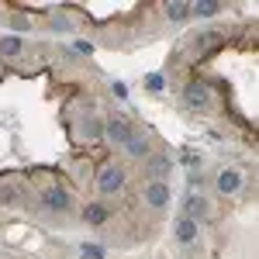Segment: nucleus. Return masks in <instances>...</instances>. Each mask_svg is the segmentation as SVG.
I'll return each mask as SVG.
<instances>
[{
	"label": "nucleus",
	"instance_id": "2eb2a0df",
	"mask_svg": "<svg viewBox=\"0 0 259 259\" xmlns=\"http://www.w3.org/2000/svg\"><path fill=\"white\" fill-rule=\"evenodd\" d=\"M197 41L204 45V49H207V45H221V35H218V31H204Z\"/></svg>",
	"mask_w": 259,
	"mask_h": 259
},
{
	"label": "nucleus",
	"instance_id": "f257e3e1",
	"mask_svg": "<svg viewBox=\"0 0 259 259\" xmlns=\"http://www.w3.org/2000/svg\"><path fill=\"white\" fill-rule=\"evenodd\" d=\"M121 187H124V169L114 162H104L97 169V190L100 194H118Z\"/></svg>",
	"mask_w": 259,
	"mask_h": 259
},
{
	"label": "nucleus",
	"instance_id": "6e6552de",
	"mask_svg": "<svg viewBox=\"0 0 259 259\" xmlns=\"http://www.w3.org/2000/svg\"><path fill=\"white\" fill-rule=\"evenodd\" d=\"M177 239H180V242H194V239H197V221L180 218V221H177Z\"/></svg>",
	"mask_w": 259,
	"mask_h": 259
},
{
	"label": "nucleus",
	"instance_id": "0eeeda50",
	"mask_svg": "<svg viewBox=\"0 0 259 259\" xmlns=\"http://www.w3.org/2000/svg\"><path fill=\"white\" fill-rule=\"evenodd\" d=\"M239 187H242V177L235 173V169H225V173L218 177V190L221 194H235Z\"/></svg>",
	"mask_w": 259,
	"mask_h": 259
},
{
	"label": "nucleus",
	"instance_id": "a211bd4d",
	"mask_svg": "<svg viewBox=\"0 0 259 259\" xmlns=\"http://www.w3.org/2000/svg\"><path fill=\"white\" fill-rule=\"evenodd\" d=\"M149 169H152V177H156V173L162 177V173H166V162H162V159H152V162H149Z\"/></svg>",
	"mask_w": 259,
	"mask_h": 259
},
{
	"label": "nucleus",
	"instance_id": "20e7f679",
	"mask_svg": "<svg viewBox=\"0 0 259 259\" xmlns=\"http://www.w3.org/2000/svg\"><path fill=\"white\" fill-rule=\"evenodd\" d=\"M107 139L118 142V145H128V142L135 139V132H132V124H128L124 118H111L107 121Z\"/></svg>",
	"mask_w": 259,
	"mask_h": 259
},
{
	"label": "nucleus",
	"instance_id": "7ed1b4c3",
	"mask_svg": "<svg viewBox=\"0 0 259 259\" xmlns=\"http://www.w3.org/2000/svg\"><path fill=\"white\" fill-rule=\"evenodd\" d=\"M45 207L49 211H69V204H73V197H69V190L66 187H45Z\"/></svg>",
	"mask_w": 259,
	"mask_h": 259
},
{
	"label": "nucleus",
	"instance_id": "9d476101",
	"mask_svg": "<svg viewBox=\"0 0 259 259\" xmlns=\"http://www.w3.org/2000/svg\"><path fill=\"white\" fill-rule=\"evenodd\" d=\"M166 14H169V21H187V18H190V4L169 0V4H166Z\"/></svg>",
	"mask_w": 259,
	"mask_h": 259
},
{
	"label": "nucleus",
	"instance_id": "ddd939ff",
	"mask_svg": "<svg viewBox=\"0 0 259 259\" xmlns=\"http://www.w3.org/2000/svg\"><path fill=\"white\" fill-rule=\"evenodd\" d=\"M190 14H200V18H211V14H218V4H207V0H200L190 7Z\"/></svg>",
	"mask_w": 259,
	"mask_h": 259
},
{
	"label": "nucleus",
	"instance_id": "39448f33",
	"mask_svg": "<svg viewBox=\"0 0 259 259\" xmlns=\"http://www.w3.org/2000/svg\"><path fill=\"white\" fill-rule=\"evenodd\" d=\"M145 200H149L152 207H166V204H169V187H166L162 180H152V183L145 187Z\"/></svg>",
	"mask_w": 259,
	"mask_h": 259
},
{
	"label": "nucleus",
	"instance_id": "1a4fd4ad",
	"mask_svg": "<svg viewBox=\"0 0 259 259\" xmlns=\"http://www.w3.org/2000/svg\"><path fill=\"white\" fill-rule=\"evenodd\" d=\"M107 214H111V211H107L104 204H90V207L83 211V221H87V225H104Z\"/></svg>",
	"mask_w": 259,
	"mask_h": 259
},
{
	"label": "nucleus",
	"instance_id": "f03ea898",
	"mask_svg": "<svg viewBox=\"0 0 259 259\" xmlns=\"http://www.w3.org/2000/svg\"><path fill=\"white\" fill-rule=\"evenodd\" d=\"M183 104H187V107H194V111H204V107L211 104V90H207L200 80L187 83V87H183Z\"/></svg>",
	"mask_w": 259,
	"mask_h": 259
},
{
	"label": "nucleus",
	"instance_id": "4468645a",
	"mask_svg": "<svg viewBox=\"0 0 259 259\" xmlns=\"http://www.w3.org/2000/svg\"><path fill=\"white\" fill-rule=\"evenodd\" d=\"M124 149H128V156H145V142H142V139H132Z\"/></svg>",
	"mask_w": 259,
	"mask_h": 259
},
{
	"label": "nucleus",
	"instance_id": "f8f14e48",
	"mask_svg": "<svg viewBox=\"0 0 259 259\" xmlns=\"http://www.w3.org/2000/svg\"><path fill=\"white\" fill-rule=\"evenodd\" d=\"M80 252H83V259H104V245H97V242H83Z\"/></svg>",
	"mask_w": 259,
	"mask_h": 259
},
{
	"label": "nucleus",
	"instance_id": "423d86ee",
	"mask_svg": "<svg viewBox=\"0 0 259 259\" xmlns=\"http://www.w3.org/2000/svg\"><path fill=\"white\" fill-rule=\"evenodd\" d=\"M183 218H207V204H204V197H197V194H194V197H187L183 200Z\"/></svg>",
	"mask_w": 259,
	"mask_h": 259
},
{
	"label": "nucleus",
	"instance_id": "f3484780",
	"mask_svg": "<svg viewBox=\"0 0 259 259\" xmlns=\"http://www.w3.org/2000/svg\"><path fill=\"white\" fill-rule=\"evenodd\" d=\"M73 49H76L80 56H94V45H90L87 38H76V41H73Z\"/></svg>",
	"mask_w": 259,
	"mask_h": 259
},
{
	"label": "nucleus",
	"instance_id": "dca6fc26",
	"mask_svg": "<svg viewBox=\"0 0 259 259\" xmlns=\"http://www.w3.org/2000/svg\"><path fill=\"white\" fill-rule=\"evenodd\" d=\"M145 87H149V90H162V87H166L162 73H152V76H145Z\"/></svg>",
	"mask_w": 259,
	"mask_h": 259
},
{
	"label": "nucleus",
	"instance_id": "9b49d317",
	"mask_svg": "<svg viewBox=\"0 0 259 259\" xmlns=\"http://www.w3.org/2000/svg\"><path fill=\"white\" fill-rule=\"evenodd\" d=\"M0 56H7V59L21 56V38H18V35H7V38H0Z\"/></svg>",
	"mask_w": 259,
	"mask_h": 259
}]
</instances>
